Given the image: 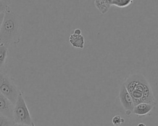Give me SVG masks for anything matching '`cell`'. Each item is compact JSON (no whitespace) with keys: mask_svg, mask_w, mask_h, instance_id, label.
<instances>
[{"mask_svg":"<svg viewBox=\"0 0 158 126\" xmlns=\"http://www.w3.org/2000/svg\"><path fill=\"white\" fill-rule=\"evenodd\" d=\"M123 84L131 96L135 106L141 103L156 104L151 86L143 74L135 73L130 75Z\"/></svg>","mask_w":158,"mask_h":126,"instance_id":"6da1fadb","label":"cell"},{"mask_svg":"<svg viewBox=\"0 0 158 126\" xmlns=\"http://www.w3.org/2000/svg\"><path fill=\"white\" fill-rule=\"evenodd\" d=\"M20 31V17L9 8L4 12V17L0 30V42L7 44L19 41Z\"/></svg>","mask_w":158,"mask_h":126,"instance_id":"7a4b0ae2","label":"cell"},{"mask_svg":"<svg viewBox=\"0 0 158 126\" xmlns=\"http://www.w3.org/2000/svg\"><path fill=\"white\" fill-rule=\"evenodd\" d=\"M13 120L15 124L28 125L34 124L23 95L20 92L15 104L14 106Z\"/></svg>","mask_w":158,"mask_h":126,"instance_id":"3957f363","label":"cell"},{"mask_svg":"<svg viewBox=\"0 0 158 126\" xmlns=\"http://www.w3.org/2000/svg\"><path fill=\"white\" fill-rule=\"evenodd\" d=\"M0 92L14 106L19 92L14 83L4 73L0 72Z\"/></svg>","mask_w":158,"mask_h":126,"instance_id":"277c9868","label":"cell"},{"mask_svg":"<svg viewBox=\"0 0 158 126\" xmlns=\"http://www.w3.org/2000/svg\"><path fill=\"white\" fill-rule=\"evenodd\" d=\"M119 98L121 104L125 111V114L129 116L133 113L135 104L131 96L125 88L123 84H122L119 90Z\"/></svg>","mask_w":158,"mask_h":126,"instance_id":"5b68a950","label":"cell"},{"mask_svg":"<svg viewBox=\"0 0 158 126\" xmlns=\"http://www.w3.org/2000/svg\"><path fill=\"white\" fill-rule=\"evenodd\" d=\"M14 105L0 92V114L13 119Z\"/></svg>","mask_w":158,"mask_h":126,"instance_id":"8992f818","label":"cell"},{"mask_svg":"<svg viewBox=\"0 0 158 126\" xmlns=\"http://www.w3.org/2000/svg\"><path fill=\"white\" fill-rule=\"evenodd\" d=\"M154 106L155 104H151V103H139L135 106L133 110V113L137 116L146 115L152 111Z\"/></svg>","mask_w":158,"mask_h":126,"instance_id":"52a82bcc","label":"cell"},{"mask_svg":"<svg viewBox=\"0 0 158 126\" xmlns=\"http://www.w3.org/2000/svg\"><path fill=\"white\" fill-rule=\"evenodd\" d=\"M69 41L70 44L74 47L77 49H83L85 45V38L81 34L72 33L70 35Z\"/></svg>","mask_w":158,"mask_h":126,"instance_id":"ba28073f","label":"cell"},{"mask_svg":"<svg viewBox=\"0 0 158 126\" xmlns=\"http://www.w3.org/2000/svg\"><path fill=\"white\" fill-rule=\"evenodd\" d=\"M94 6L101 14H106L111 5L107 0H94Z\"/></svg>","mask_w":158,"mask_h":126,"instance_id":"9c48e42d","label":"cell"},{"mask_svg":"<svg viewBox=\"0 0 158 126\" xmlns=\"http://www.w3.org/2000/svg\"><path fill=\"white\" fill-rule=\"evenodd\" d=\"M111 6L117 7H126L133 2V0H107Z\"/></svg>","mask_w":158,"mask_h":126,"instance_id":"30bf717a","label":"cell"},{"mask_svg":"<svg viewBox=\"0 0 158 126\" xmlns=\"http://www.w3.org/2000/svg\"><path fill=\"white\" fill-rule=\"evenodd\" d=\"M7 49L5 44H1L0 45V69L4 66L7 57Z\"/></svg>","mask_w":158,"mask_h":126,"instance_id":"8fae6325","label":"cell"},{"mask_svg":"<svg viewBox=\"0 0 158 126\" xmlns=\"http://www.w3.org/2000/svg\"><path fill=\"white\" fill-rule=\"evenodd\" d=\"M14 120L0 114V126H14Z\"/></svg>","mask_w":158,"mask_h":126,"instance_id":"7c38bea8","label":"cell"},{"mask_svg":"<svg viewBox=\"0 0 158 126\" xmlns=\"http://www.w3.org/2000/svg\"><path fill=\"white\" fill-rule=\"evenodd\" d=\"M125 122V120L123 117L120 116L119 115L115 116L112 119V124L114 126H120Z\"/></svg>","mask_w":158,"mask_h":126,"instance_id":"4fadbf2b","label":"cell"},{"mask_svg":"<svg viewBox=\"0 0 158 126\" xmlns=\"http://www.w3.org/2000/svg\"><path fill=\"white\" fill-rule=\"evenodd\" d=\"M9 8L6 1L0 0V13H4Z\"/></svg>","mask_w":158,"mask_h":126,"instance_id":"5bb4252c","label":"cell"},{"mask_svg":"<svg viewBox=\"0 0 158 126\" xmlns=\"http://www.w3.org/2000/svg\"><path fill=\"white\" fill-rule=\"evenodd\" d=\"M4 13H0V30L4 20Z\"/></svg>","mask_w":158,"mask_h":126,"instance_id":"9a60e30c","label":"cell"},{"mask_svg":"<svg viewBox=\"0 0 158 126\" xmlns=\"http://www.w3.org/2000/svg\"><path fill=\"white\" fill-rule=\"evenodd\" d=\"M73 33H75V34H81V30L80 29H79V28H77V29H75V30H74Z\"/></svg>","mask_w":158,"mask_h":126,"instance_id":"2e32d148","label":"cell"},{"mask_svg":"<svg viewBox=\"0 0 158 126\" xmlns=\"http://www.w3.org/2000/svg\"><path fill=\"white\" fill-rule=\"evenodd\" d=\"M14 126H35V124L33 125H23V124H15L14 125Z\"/></svg>","mask_w":158,"mask_h":126,"instance_id":"e0dca14e","label":"cell"},{"mask_svg":"<svg viewBox=\"0 0 158 126\" xmlns=\"http://www.w3.org/2000/svg\"><path fill=\"white\" fill-rule=\"evenodd\" d=\"M137 126H146V125L144 123H139Z\"/></svg>","mask_w":158,"mask_h":126,"instance_id":"ac0fdd59","label":"cell"},{"mask_svg":"<svg viewBox=\"0 0 158 126\" xmlns=\"http://www.w3.org/2000/svg\"><path fill=\"white\" fill-rule=\"evenodd\" d=\"M1 42H0V45H1Z\"/></svg>","mask_w":158,"mask_h":126,"instance_id":"d6986e66","label":"cell"}]
</instances>
